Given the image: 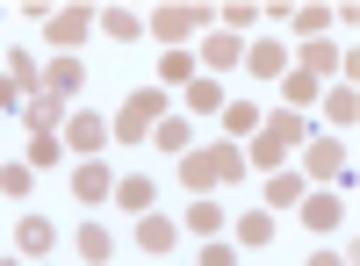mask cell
I'll return each mask as SVG.
<instances>
[{
    "mask_svg": "<svg viewBox=\"0 0 360 266\" xmlns=\"http://www.w3.org/2000/svg\"><path fill=\"white\" fill-rule=\"evenodd\" d=\"M295 152V115H274V123H259V144H252V159L259 166H281Z\"/></svg>",
    "mask_w": 360,
    "mask_h": 266,
    "instance_id": "obj_1",
    "label": "cell"
},
{
    "mask_svg": "<svg viewBox=\"0 0 360 266\" xmlns=\"http://www.w3.org/2000/svg\"><path fill=\"white\" fill-rule=\"evenodd\" d=\"M152 115H159V94H137L123 115H115V137H144V130H152Z\"/></svg>",
    "mask_w": 360,
    "mask_h": 266,
    "instance_id": "obj_2",
    "label": "cell"
},
{
    "mask_svg": "<svg viewBox=\"0 0 360 266\" xmlns=\"http://www.w3.org/2000/svg\"><path fill=\"white\" fill-rule=\"evenodd\" d=\"M180 173H188V187H209V180H217V173H238V159H231V144H224L217 159H188Z\"/></svg>",
    "mask_w": 360,
    "mask_h": 266,
    "instance_id": "obj_3",
    "label": "cell"
},
{
    "mask_svg": "<svg viewBox=\"0 0 360 266\" xmlns=\"http://www.w3.org/2000/svg\"><path fill=\"white\" fill-rule=\"evenodd\" d=\"M202 22H209L202 8H166V15L152 22V29H159V36H188V29H202Z\"/></svg>",
    "mask_w": 360,
    "mask_h": 266,
    "instance_id": "obj_4",
    "label": "cell"
},
{
    "mask_svg": "<svg viewBox=\"0 0 360 266\" xmlns=\"http://www.w3.org/2000/svg\"><path fill=\"white\" fill-rule=\"evenodd\" d=\"M72 86H79V65H72V58H58V65L44 72V94H51V101H65Z\"/></svg>",
    "mask_w": 360,
    "mask_h": 266,
    "instance_id": "obj_5",
    "label": "cell"
},
{
    "mask_svg": "<svg viewBox=\"0 0 360 266\" xmlns=\"http://www.w3.org/2000/svg\"><path fill=\"white\" fill-rule=\"evenodd\" d=\"M188 230H195V238H217V230H224V209H217V201H195V209H188Z\"/></svg>",
    "mask_w": 360,
    "mask_h": 266,
    "instance_id": "obj_6",
    "label": "cell"
},
{
    "mask_svg": "<svg viewBox=\"0 0 360 266\" xmlns=\"http://www.w3.org/2000/svg\"><path fill=\"white\" fill-rule=\"evenodd\" d=\"M72 194H79V201H101V194H108V173H101V166H79V173H72Z\"/></svg>",
    "mask_w": 360,
    "mask_h": 266,
    "instance_id": "obj_7",
    "label": "cell"
},
{
    "mask_svg": "<svg viewBox=\"0 0 360 266\" xmlns=\"http://www.w3.org/2000/svg\"><path fill=\"white\" fill-rule=\"evenodd\" d=\"M137 245H144V252H173V223H166V216H144Z\"/></svg>",
    "mask_w": 360,
    "mask_h": 266,
    "instance_id": "obj_8",
    "label": "cell"
},
{
    "mask_svg": "<svg viewBox=\"0 0 360 266\" xmlns=\"http://www.w3.org/2000/svg\"><path fill=\"white\" fill-rule=\"evenodd\" d=\"M266 194H274V209H295V201H303V180H295V173H274Z\"/></svg>",
    "mask_w": 360,
    "mask_h": 266,
    "instance_id": "obj_9",
    "label": "cell"
},
{
    "mask_svg": "<svg viewBox=\"0 0 360 266\" xmlns=\"http://www.w3.org/2000/svg\"><path fill=\"white\" fill-rule=\"evenodd\" d=\"M339 144H310V173H317V180H332V173H339Z\"/></svg>",
    "mask_w": 360,
    "mask_h": 266,
    "instance_id": "obj_10",
    "label": "cell"
},
{
    "mask_svg": "<svg viewBox=\"0 0 360 266\" xmlns=\"http://www.w3.org/2000/svg\"><path fill=\"white\" fill-rule=\"evenodd\" d=\"M72 144H79V152H101V144H108V130L94 123V115H79V123H72Z\"/></svg>",
    "mask_w": 360,
    "mask_h": 266,
    "instance_id": "obj_11",
    "label": "cell"
},
{
    "mask_svg": "<svg viewBox=\"0 0 360 266\" xmlns=\"http://www.w3.org/2000/svg\"><path fill=\"white\" fill-rule=\"evenodd\" d=\"M303 216H310V230H332V223H339V201H332V194H317Z\"/></svg>",
    "mask_w": 360,
    "mask_h": 266,
    "instance_id": "obj_12",
    "label": "cell"
},
{
    "mask_svg": "<svg viewBox=\"0 0 360 266\" xmlns=\"http://www.w3.org/2000/svg\"><path fill=\"white\" fill-rule=\"evenodd\" d=\"M22 252H51V223H44V216L22 223Z\"/></svg>",
    "mask_w": 360,
    "mask_h": 266,
    "instance_id": "obj_13",
    "label": "cell"
},
{
    "mask_svg": "<svg viewBox=\"0 0 360 266\" xmlns=\"http://www.w3.org/2000/svg\"><path fill=\"white\" fill-rule=\"evenodd\" d=\"M217 101H224V94H217V79H195V86H188V108H195V115H209Z\"/></svg>",
    "mask_w": 360,
    "mask_h": 266,
    "instance_id": "obj_14",
    "label": "cell"
},
{
    "mask_svg": "<svg viewBox=\"0 0 360 266\" xmlns=\"http://www.w3.org/2000/svg\"><path fill=\"white\" fill-rule=\"evenodd\" d=\"M115 194H123V209H152V180H123Z\"/></svg>",
    "mask_w": 360,
    "mask_h": 266,
    "instance_id": "obj_15",
    "label": "cell"
},
{
    "mask_svg": "<svg viewBox=\"0 0 360 266\" xmlns=\"http://www.w3.org/2000/svg\"><path fill=\"white\" fill-rule=\"evenodd\" d=\"M79 29H86V15H79V8H65V15H58V22H51V36H58V44H72V36H79Z\"/></svg>",
    "mask_w": 360,
    "mask_h": 266,
    "instance_id": "obj_16",
    "label": "cell"
},
{
    "mask_svg": "<svg viewBox=\"0 0 360 266\" xmlns=\"http://www.w3.org/2000/svg\"><path fill=\"white\" fill-rule=\"evenodd\" d=\"M238 238H245V245H266V238H274V223H266V216H245V223H238Z\"/></svg>",
    "mask_w": 360,
    "mask_h": 266,
    "instance_id": "obj_17",
    "label": "cell"
},
{
    "mask_svg": "<svg viewBox=\"0 0 360 266\" xmlns=\"http://www.w3.org/2000/svg\"><path fill=\"white\" fill-rule=\"evenodd\" d=\"M159 152H188V123H159Z\"/></svg>",
    "mask_w": 360,
    "mask_h": 266,
    "instance_id": "obj_18",
    "label": "cell"
},
{
    "mask_svg": "<svg viewBox=\"0 0 360 266\" xmlns=\"http://www.w3.org/2000/svg\"><path fill=\"white\" fill-rule=\"evenodd\" d=\"M202 58H209V65H231V58H238V36H209Z\"/></svg>",
    "mask_w": 360,
    "mask_h": 266,
    "instance_id": "obj_19",
    "label": "cell"
},
{
    "mask_svg": "<svg viewBox=\"0 0 360 266\" xmlns=\"http://www.w3.org/2000/svg\"><path fill=\"white\" fill-rule=\"evenodd\" d=\"M29 166H58V144H51V130H37V144H29Z\"/></svg>",
    "mask_w": 360,
    "mask_h": 266,
    "instance_id": "obj_20",
    "label": "cell"
},
{
    "mask_svg": "<svg viewBox=\"0 0 360 266\" xmlns=\"http://www.w3.org/2000/svg\"><path fill=\"white\" fill-rule=\"evenodd\" d=\"M252 72H281V44H259L252 51Z\"/></svg>",
    "mask_w": 360,
    "mask_h": 266,
    "instance_id": "obj_21",
    "label": "cell"
},
{
    "mask_svg": "<svg viewBox=\"0 0 360 266\" xmlns=\"http://www.w3.org/2000/svg\"><path fill=\"white\" fill-rule=\"evenodd\" d=\"M79 252L86 259H108V230H79Z\"/></svg>",
    "mask_w": 360,
    "mask_h": 266,
    "instance_id": "obj_22",
    "label": "cell"
},
{
    "mask_svg": "<svg viewBox=\"0 0 360 266\" xmlns=\"http://www.w3.org/2000/svg\"><path fill=\"white\" fill-rule=\"evenodd\" d=\"M202 266H231V245H209V252H202Z\"/></svg>",
    "mask_w": 360,
    "mask_h": 266,
    "instance_id": "obj_23",
    "label": "cell"
},
{
    "mask_svg": "<svg viewBox=\"0 0 360 266\" xmlns=\"http://www.w3.org/2000/svg\"><path fill=\"white\" fill-rule=\"evenodd\" d=\"M310 266H346V259H332V252H317V259H310Z\"/></svg>",
    "mask_w": 360,
    "mask_h": 266,
    "instance_id": "obj_24",
    "label": "cell"
}]
</instances>
